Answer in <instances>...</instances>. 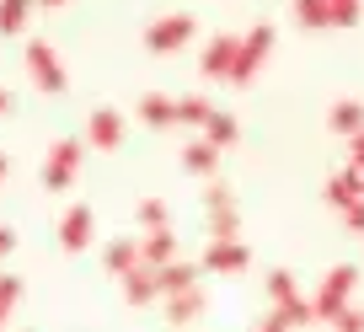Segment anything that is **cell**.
Here are the masks:
<instances>
[{
  "mask_svg": "<svg viewBox=\"0 0 364 332\" xmlns=\"http://www.w3.org/2000/svg\"><path fill=\"white\" fill-rule=\"evenodd\" d=\"M22 70H27V80H33L43 97L70 92V65L59 59V48L48 43V38H27V48H22Z\"/></svg>",
  "mask_w": 364,
  "mask_h": 332,
  "instance_id": "cell-1",
  "label": "cell"
},
{
  "mask_svg": "<svg viewBox=\"0 0 364 332\" xmlns=\"http://www.w3.org/2000/svg\"><path fill=\"white\" fill-rule=\"evenodd\" d=\"M273 54V22L262 16V22H252L247 33H241V43H236V65H230V86H252L257 80V70H262V59Z\"/></svg>",
  "mask_w": 364,
  "mask_h": 332,
  "instance_id": "cell-2",
  "label": "cell"
},
{
  "mask_svg": "<svg viewBox=\"0 0 364 332\" xmlns=\"http://www.w3.org/2000/svg\"><path fill=\"white\" fill-rule=\"evenodd\" d=\"M139 38H145L150 54H177V48H188L198 38V16L193 11H166V16H156Z\"/></svg>",
  "mask_w": 364,
  "mask_h": 332,
  "instance_id": "cell-3",
  "label": "cell"
},
{
  "mask_svg": "<svg viewBox=\"0 0 364 332\" xmlns=\"http://www.w3.org/2000/svg\"><path fill=\"white\" fill-rule=\"evenodd\" d=\"M80 156H86V145L70 134L48 145V156H43V188L48 193H70V183L80 177Z\"/></svg>",
  "mask_w": 364,
  "mask_h": 332,
  "instance_id": "cell-4",
  "label": "cell"
},
{
  "mask_svg": "<svg viewBox=\"0 0 364 332\" xmlns=\"http://www.w3.org/2000/svg\"><path fill=\"white\" fill-rule=\"evenodd\" d=\"M353 284H359V268L353 263H338V268H327V279H321V289L311 295V316H321V321H332L343 306L353 300Z\"/></svg>",
  "mask_w": 364,
  "mask_h": 332,
  "instance_id": "cell-5",
  "label": "cell"
},
{
  "mask_svg": "<svg viewBox=\"0 0 364 332\" xmlns=\"http://www.w3.org/2000/svg\"><path fill=\"white\" fill-rule=\"evenodd\" d=\"M204 215H209V241H236L241 236V209H236V193L225 183H209Z\"/></svg>",
  "mask_w": 364,
  "mask_h": 332,
  "instance_id": "cell-6",
  "label": "cell"
},
{
  "mask_svg": "<svg viewBox=\"0 0 364 332\" xmlns=\"http://www.w3.org/2000/svg\"><path fill=\"white\" fill-rule=\"evenodd\" d=\"M54 241H59V252H86L91 241H97V209L91 204H70L65 215H59V225H54Z\"/></svg>",
  "mask_w": 364,
  "mask_h": 332,
  "instance_id": "cell-7",
  "label": "cell"
},
{
  "mask_svg": "<svg viewBox=\"0 0 364 332\" xmlns=\"http://www.w3.org/2000/svg\"><path fill=\"white\" fill-rule=\"evenodd\" d=\"M247 263H252V247L247 241H209L204 247V257H198V274H220V279H230V274H247Z\"/></svg>",
  "mask_w": 364,
  "mask_h": 332,
  "instance_id": "cell-8",
  "label": "cell"
},
{
  "mask_svg": "<svg viewBox=\"0 0 364 332\" xmlns=\"http://www.w3.org/2000/svg\"><path fill=\"white\" fill-rule=\"evenodd\" d=\"M86 145L91 150H118L124 145V113H118V107H91L86 113Z\"/></svg>",
  "mask_w": 364,
  "mask_h": 332,
  "instance_id": "cell-9",
  "label": "cell"
},
{
  "mask_svg": "<svg viewBox=\"0 0 364 332\" xmlns=\"http://www.w3.org/2000/svg\"><path fill=\"white\" fill-rule=\"evenodd\" d=\"M236 43L241 33H215L204 43V54H198V70H204L209 80H230V65H236Z\"/></svg>",
  "mask_w": 364,
  "mask_h": 332,
  "instance_id": "cell-10",
  "label": "cell"
},
{
  "mask_svg": "<svg viewBox=\"0 0 364 332\" xmlns=\"http://www.w3.org/2000/svg\"><path fill=\"white\" fill-rule=\"evenodd\" d=\"M209 311V295H204V284H193V289H177V295H166V321L171 327H193L198 316Z\"/></svg>",
  "mask_w": 364,
  "mask_h": 332,
  "instance_id": "cell-11",
  "label": "cell"
},
{
  "mask_svg": "<svg viewBox=\"0 0 364 332\" xmlns=\"http://www.w3.org/2000/svg\"><path fill=\"white\" fill-rule=\"evenodd\" d=\"M134 113H139V124H145V129H171V124H177V97H166V92H139Z\"/></svg>",
  "mask_w": 364,
  "mask_h": 332,
  "instance_id": "cell-12",
  "label": "cell"
},
{
  "mask_svg": "<svg viewBox=\"0 0 364 332\" xmlns=\"http://www.w3.org/2000/svg\"><path fill=\"white\" fill-rule=\"evenodd\" d=\"M171 257H177V230H171V225L139 236V263H145V268H161V263H171Z\"/></svg>",
  "mask_w": 364,
  "mask_h": 332,
  "instance_id": "cell-13",
  "label": "cell"
},
{
  "mask_svg": "<svg viewBox=\"0 0 364 332\" xmlns=\"http://www.w3.org/2000/svg\"><path fill=\"white\" fill-rule=\"evenodd\" d=\"M193 284H198V263H188V257H171V263H161V268H156V289H161V300L177 295V289H193Z\"/></svg>",
  "mask_w": 364,
  "mask_h": 332,
  "instance_id": "cell-14",
  "label": "cell"
},
{
  "mask_svg": "<svg viewBox=\"0 0 364 332\" xmlns=\"http://www.w3.org/2000/svg\"><path fill=\"white\" fill-rule=\"evenodd\" d=\"M102 268H107V274H118V279L134 274V268H139V236H113L102 247Z\"/></svg>",
  "mask_w": 364,
  "mask_h": 332,
  "instance_id": "cell-15",
  "label": "cell"
},
{
  "mask_svg": "<svg viewBox=\"0 0 364 332\" xmlns=\"http://www.w3.org/2000/svg\"><path fill=\"white\" fill-rule=\"evenodd\" d=\"M182 172H188V177H209V183H215L220 150L209 145V139H188V145H182Z\"/></svg>",
  "mask_w": 364,
  "mask_h": 332,
  "instance_id": "cell-16",
  "label": "cell"
},
{
  "mask_svg": "<svg viewBox=\"0 0 364 332\" xmlns=\"http://www.w3.org/2000/svg\"><path fill=\"white\" fill-rule=\"evenodd\" d=\"M198 139H209L215 150H230V145L241 139V124H236V113H220V107H215V113L204 118V129H198Z\"/></svg>",
  "mask_w": 364,
  "mask_h": 332,
  "instance_id": "cell-17",
  "label": "cell"
},
{
  "mask_svg": "<svg viewBox=\"0 0 364 332\" xmlns=\"http://www.w3.org/2000/svg\"><path fill=\"white\" fill-rule=\"evenodd\" d=\"M124 300H129V306H150V300H161V289H156V268L139 263L134 274H124Z\"/></svg>",
  "mask_w": 364,
  "mask_h": 332,
  "instance_id": "cell-18",
  "label": "cell"
},
{
  "mask_svg": "<svg viewBox=\"0 0 364 332\" xmlns=\"http://www.w3.org/2000/svg\"><path fill=\"white\" fill-rule=\"evenodd\" d=\"M327 124L338 129V134H364V102H353V97H343V102H332V113H327Z\"/></svg>",
  "mask_w": 364,
  "mask_h": 332,
  "instance_id": "cell-19",
  "label": "cell"
},
{
  "mask_svg": "<svg viewBox=\"0 0 364 332\" xmlns=\"http://www.w3.org/2000/svg\"><path fill=\"white\" fill-rule=\"evenodd\" d=\"M33 6H38V0H0V38L27 33V22H33Z\"/></svg>",
  "mask_w": 364,
  "mask_h": 332,
  "instance_id": "cell-20",
  "label": "cell"
},
{
  "mask_svg": "<svg viewBox=\"0 0 364 332\" xmlns=\"http://www.w3.org/2000/svg\"><path fill=\"white\" fill-rule=\"evenodd\" d=\"M268 300H273V311L295 306V300H300V279L289 274V268H273V274H268Z\"/></svg>",
  "mask_w": 364,
  "mask_h": 332,
  "instance_id": "cell-21",
  "label": "cell"
},
{
  "mask_svg": "<svg viewBox=\"0 0 364 332\" xmlns=\"http://www.w3.org/2000/svg\"><path fill=\"white\" fill-rule=\"evenodd\" d=\"M215 113V102L209 97H198V92H188V97H177V124H188V129H204V118Z\"/></svg>",
  "mask_w": 364,
  "mask_h": 332,
  "instance_id": "cell-22",
  "label": "cell"
},
{
  "mask_svg": "<svg viewBox=\"0 0 364 332\" xmlns=\"http://www.w3.org/2000/svg\"><path fill=\"white\" fill-rule=\"evenodd\" d=\"M22 295H27V279H16V274H0V332H6L11 311L22 306Z\"/></svg>",
  "mask_w": 364,
  "mask_h": 332,
  "instance_id": "cell-23",
  "label": "cell"
},
{
  "mask_svg": "<svg viewBox=\"0 0 364 332\" xmlns=\"http://www.w3.org/2000/svg\"><path fill=\"white\" fill-rule=\"evenodd\" d=\"M295 22L306 27V33H327V27H332L327 0H295Z\"/></svg>",
  "mask_w": 364,
  "mask_h": 332,
  "instance_id": "cell-24",
  "label": "cell"
},
{
  "mask_svg": "<svg viewBox=\"0 0 364 332\" xmlns=\"http://www.w3.org/2000/svg\"><path fill=\"white\" fill-rule=\"evenodd\" d=\"M353 198H364V193H359V183H353L348 172H338V177H332V183H327V204H332V209H338V215H343V209H348Z\"/></svg>",
  "mask_w": 364,
  "mask_h": 332,
  "instance_id": "cell-25",
  "label": "cell"
},
{
  "mask_svg": "<svg viewBox=\"0 0 364 332\" xmlns=\"http://www.w3.org/2000/svg\"><path fill=\"white\" fill-rule=\"evenodd\" d=\"M139 225L145 230H161V225H171V209H166V198H139Z\"/></svg>",
  "mask_w": 364,
  "mask_h": 332,
  "instance_id": "cell-26",
  "label": "cell"
},
{
  "mask_svg": "<svg viewBox=\"0 0 364 332\" xmlns=\"http://www.w3.org/2000/svg\"><path fill=\"white\" fill-rule=\"evenodd\" d=\"M327 16H332V27H359L364 0H327Z\"/></svg>",
  "mask_w": 364,
  "mask_h": 332,
  "instance_id": "cell-27",
  "label": "cell"
},
{
  "mask_svg": "<svg viewBox=\"0 0 364 332\" xmlns=\"http://www.w3.org/2000/svg\"><path fill=\"white\" fill-rule=\"evenodd\" d=\"M332 332H364V311H353V306H343L338 316H332Z\"/></svg>",
  "mask_w": 364,
  "mask_h": 332,
  "instance_id": "cell-28",
  "label": "cell"
},
{
  "mask_svg": "<svg viewBox=\"0 0 364 332\" xmlns=\"http://www.w3.org/2000/svg\"><path fill=\"white\" fill-rule=\"evenodd\" d=\"M343 225H348V230H359V236H364V198H353V204L343 209Z\"/></svg>",
  "mask_w": 364,
  "mask_h": 332,
  "instance_id": "cell-29",
  "label": "cell"
},
{
  "mask_svg": "<svg viewBox=\"0 0 364 332\" xmlns=\"http://www.w3.org/2000/svg\"><path fill=\"white\" fill-rule=\"evenodd\" d=\"M257 332H295V327H289V321H284V316H279V311H268V316H262V321H257Z\"/></svg>",
  "mask_w": 364,
  "mask_h": 332,
  "instance_id": "cell-30",
  "label": "cell"
},
{
  "mask_svg": "<svg viewBox=\"0 0 364 332\" xmlns=\"http://www.w3.org/2000/svg\"><path fill=\"white\" fill-rule=\"evenodd\" d=\"M348 166H359V172H364V134L348 139Z\"/></svg>",
  "mask_w": 364,
  "mask_h": 332,
  "instance_id": "cell-31",
  "label": "cell"
},
{
  "mask_svg": "<svg viewBox=\"0 0 364 332\" xmlns=\"http://www.w3.org/2000/svg\"><path fill=\"white\" fill-rule=\"evenodd\" d=\"M11 252H16V230L0 225V257H11Z\"/></svg>",
  "mask_w": 364,
  "mask_h": 332,
  "instance_id": "cell-32",
  "label": "cell"
},
{
  "mask_svg": "<svg viewBox=\"0 0 364 332\" xmlns=\"http://www.w3.org/2000/svg\"><path fill=\"white\" fill-rule=\"evenodd\" d=\"M11 102H16V97H11V92H6V86H0V118L11 113Z\"/></svg>",
  "mask_w": 364,
  "mask_h": 332,
  "instance_id": "cell-33",
  "label": "cell"
},
{
  "mask_svg": "<svg viewBox=\"0 0 364 332\" xmlns=\"http://www.w3.org/2000/svg\"><path fill=\"white\" fill-rule=\"evenodd\" d=\"M6 177H11V156H6V150H0V183H6Z\"/></svg>",
  "mask_w": 364,
  "mask_h": 332,
  "instance_id": "cell-34",
  "label": "cell"
},
{
  "mask_svg": "<svg viewBox=\"0 0 364 332\" xmlns=\"http://www.w3.org/2000/svg\"><path fill=\"white\" fill-rule=\"evenodd\" d=\"M38 6H65V0H38Z\"/></svg>",
  "mask_w": 364,
  "mask_h": 332,
  "instance_id": "cell-35",
  "label": "cell"
}]
</instances>
